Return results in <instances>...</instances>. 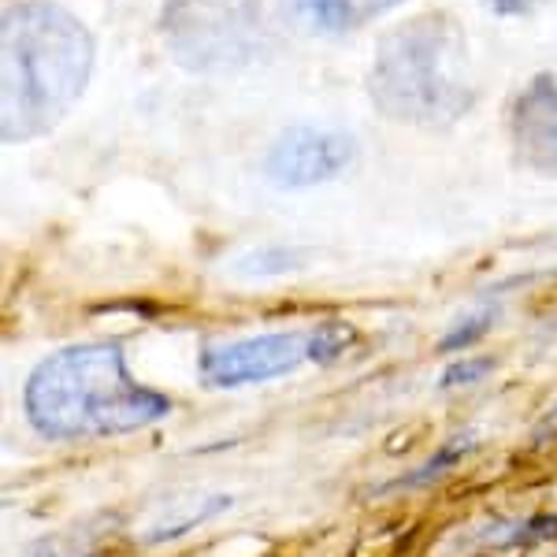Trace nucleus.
Returning a JSON list of instances; mask_svg holds the SVG:
<instances>
[{"label": "nucleus", "mask_w": 557, "mask_h": 557, "mask_svg": "<svg viewBox=\"0 0 557 557\" xmlns=\"http://www.w3.org/2000/svg\"><path fill=\"white\" fill-rule=\"evenodd\" d=\"M94 71V38L52 0H15L0 15V138L23 146L75 108Z\"/></svg>", "instance_id": "nucleus-1"}, {"label": "nucleus", "mask_w": 557, "mask_h": 557, "mask_svg": "<svg viewBox=\"0 0 557 557\" xmlns=\"http://www.w3.org/2000/svg\"><path fill=\"white\" fill-rule=\"evenodd\" d=\"M23 409L45 438H108L164 420L172 401L134 383L115 343H86L57 349L34 368Z\"/></svg>", "instance_id": "nucleus-2"}, {"label": "nucleus", "mask_w": 557, "mask_h": 557, "mask_svg": "<svg viewBox=\"0 0 557 557\" xmlns=\"http://www.w3.org/2000/svg\"><path fill=\"white\" fill-rule=\"evenodd\" d=\"M368 94L386 120L409 127H450L475 101L469 38L446 12L391 26L375 45Z\"/></svg>", "instance_id": "nucleus-3"}, {"label": "nucleus", "mask_w": 557, "mask_h": 557, "mask_svg": "<svg viewBox=\"0 0 557 557\" xmlns=\"http://www.w3.org/2000/svg\"><path fill=\"white\" fill-rule=\"evenodd\" d=\"M160 38L168 57L194 75L238 71L264 45V8L260 0H164Z\"/></svg>", "instance_id": "nucleus-4"}, {"label": "nucleus", "mask_w": 557, "mask_h": 557, "mask_svg": "<svg viewBox=\"0 0 557 557\" xmlns=\"http://www.w3.org/2000/svg\"><path fill=\"white\" fill-rule=\"evenodd\" d=\"M357 160L354 134L335 127H290L272 141L264 157V178L275 190H309L331 183Z\"/></svg>", "instance_id": "nucleus-5"}, {"label": "nucleus", "mask_w": 557, "mask_h": 557, "mask_svg": "<svg viewBox=\"0 0 557 557\" xmlns=\"http://www.w3.org/2000/svg\"><path fill=\"white\" fill-rule=\"evenodd\" d=\"M301 361H309V335L275 331V335L209 346L201 354V383L212 386V391H235V386L278 380V375L294 372Z\"/></svg>", "instance_id": "nucleus-6"}, {"label": "nucleus", "mask_w": 557, "mask_h": 557, "mask_svg": "<svg viewBox=\"0 0 557 557\" xmlns=\"http://www.w3.org/2000/svg\"><path fill=\"white\" fill-rule=\"evenodd\" d=\"M509 138L517 160L535 175L557 178V78L535 75L517 94L509 112Z\"/></svg>", "instance_id": "nucleus-7"}, {"label": "nucleus", "mask_w": 557, "mask_h": 557, "mask_svg": "<svg viewBox=\"0 0 557 557\" xmlns=\"http://www.w3.org/2000/svg\"><path fill=\"white\" fill-rule=\"evenodd\" d=\"M398 4L401 0H294V12L317 34H349Z\"/></svg>", "instance_id": "nucleus-8"}, {"label": "nucleus", "mask_w": 557, "mask_h": 557, "mask_svg": "<svg viewBox=\"0 0 557 557\" xmlns=\"http://www.w3.org/2000/svg\"><path fill=\"white\" fill-rule=\"evenodd\" d=\"M309 264V249L298 246H257L249 253H238L231 260V275L238 278H278L301 272Z\"/></svg>", "instance_id": "nucleus-9"}, {"label": "nucleus", "mask_w": 557, "mask_h": 557, "mask_svg": "<svg viewBox=\"0 0 557 557\" xmlns=\"http://www.w3.org/2000/svg\"><path fill=\"white\" fill-rule=\"evenodd\" d=\"M223 509H231V498H227V494H212V498H205V502H197V506L186 509L183 517L164 520V524L152 528V532H149V543H172V539L186 535L190 528L205 524V520L215 517V513H223Z\"/></svg>", "instance_id": "nucleus-10"}, {"label": "nucleus", "mask_w": 557, "mask_h": 557, "mask_svg": "<svg viewBox=\"0 0 557 557\" xmlns=\"http://www.w3.org/2000/svg\"><path fill=\"white\" fill-rule=\"evenodd\" d=\"M354 343H357V331L349 327V323L327 320L309 335V361L312 364H331V361H338V357H343Z\"/></svg>", "instance_id": "nucleus-11"}, {"label": "nucleus", "mask_w": 557, "mask_h": 557, "mask_svg": "<svg viewBox=\"0 0 557 557\" xmlns=\"http://www.w3.org/2000/svg\"><path fill=\"white\" fill-rule=\"evenodd\" d=\"M472 450H475V435H457V438H450V443H446L435 457H431L428 465H420L417 472L406 475V480H401L398 487H424V483L438 480V475H443L446 469H454V465L461 461L465 454H472Z\"/></svg>", "instance_id": "nucleus-12"}, {"label": "nucleus", "mask_w": 557, "mask_h": 557, "mask_svg": "<svg viewBox=\"0 0 557 557\" xmlns=\"http://www.w3.org/2000/svg\"><path fill=\"white\" fill-rule=\"evenodd\" d=\"M491 323H494L491 312H475V317L461 320V323H457V327L450 331V335H446L443 343H438V354H457V349H469L472 343H480V338L487 335Z\"/></svg>", "instance_id": "nucleus-13"}, {"label": "nucleus", "mask_w": 557, "mask_h": 557, "mask_svg": "<svg viewBox=\"0 0 557 557\" xmlns=\"http://www.w3.org/2000/svg\"><path fill=\"white\" fill-rule=\"evenodd\" d=\"M491 368H494V361L491 357H472V361H457V364H450L443 372V386H469V383H480L483 375H491Z\"/></svg>", "instance_id": "nucleus-14"}, {"label": "nucleus", "mask_w": 557, "mask_h": 557, "mask_svg": "<svg viewBox=\"0 0 557 557\" xmlns=\"http://www.w3.org/2000/svg\"><path fill=\"white\" fill-rule=\"evenodd\" d=\"M483 4H487L494 15H502V20H524V15L543 8V0H483Z\"/></svg>", "instance_id": "nucleus-15"}, {"label": "nucleus", "mask_w": 557, "mask_h": 557, "mask_svg": "<svg viewBox=\"0 0 557 557\" xmlns=\"http://www.w3.org/2000/svg\"><path fill=\"white\" fill-rule=\"evenodd\" d=\"M532 438H535V446H546V443H554L557 438V406L546 412L543 420L535 424V431H532Z\"/></svg>", "instance_id": "nucleus-16"}]
</instances>
